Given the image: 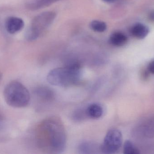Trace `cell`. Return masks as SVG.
I'll return each instance as SVG.
<instances>
[{
    "label": "cell",
    "mask_w": 154,
    "mask_h": 154,
    "mask_svg": "<svg viewBox=\"0 0 154 154\" xmlns=\"http://www.w3.org/2000/svg\"><path fill=\"white\" fill-rule=\"evenodd\" d=\"M37 140L43 151L51 154L62 153L66 148V135L61 121L56 118L42 121L38 127Z\"/></svg>",
    "instance_id": "1"
},
{
    "label": "cell",
    "mask_w": 154,
    "mask_h": 154,
    "mask_svg": "<svg viewBox=\"0 0 154 154\" xmlns=\"http://www.w3.org/2000/svg\"><path fill=\"white\" fill-rule=\"evenodd\" d=\"M81 75L80 64L78 61H72L65 67L51 71L47 76V80L53 86L67 87L79 83Z\"/></svg>",
    "instance_id": "2"
},
{
    "label": "cell",
    "mask_w": 154,
    "mask_h": 154,
    "mask_svg": "<svg viewBox=\"0 0 154 154\" xmlns=\"http://www.w3.org/2000/svg\"><path fill=\"white\" fill-rule=\"evenodd\" d=\"M4 97L10 106L21 108L27 106L30 101V95L26 87L18 81H11L4 90Z\"/></svg>",
    "instance_id": "3"
},
{
    "label": "cell",
    "mask_w": 154,
    "mask_h": 154,
    "mask_svg": "<svg viewBox=\"0 0 154 154\" xmlns=\"http://www.w3.org/2000/svg\"><path fill=\"white\" fill-rule=\"evenodd\" d=\"M56 16L55 12L47 11L36 16L26 32V39L28 41L37 39L41 34L52 23Z\"/></svg>",
    "instance_id": "4"
},
{
    "label": "cell",
    "mask_w": 154,
    "mask_h": 154,
    "mask_svg": "<svg viewBox=\"0 0 154 154\" xmlns=\"http://www.w3.org/2000/svg\"><path fill=\"white\" fill-rule=\"evenodd\" d=\"M123 137L121 132L116 129L109 130L107 133L100 146L101 152L106 154H115L122 146Z\"/></svg>",
    "instance_id": "5"
},
{
    "label": "cell",
    "mask_w": 154,
    "mask_h": 154,
    "mask_svg": "<svg viewBox=\"0 0 154 154\" xmlns=\"http://www.w3.org/2000/svg\"><path fill=\"white\" fill-rule=\"evenodd\" d=\"M24 26V22L21 18L10 17L6 19L5 27L9 33L13 34L20 31Z\"/></svg>",
    "instance_id": "6"
},
{
    "label": "cell",
    "mask_w": 154,
    "mask_h": 154,
    "mask_svg": "<svg viewBox=\"0 0 154 154\" xmlns=\"http://www.w3.org/2000/svg\"><path fill=\"white\" fill-rule=\"evenodd\" d=\"M150 32L149 27L147 25L141 23H137L134 24L130 33L135 38L138 39H143L147 36Z\"/></svg>",
    "instance_id": "7"
},
{
    "label": "cell",
    "mask_w": 154,
    "mask_h": 154,
    "mask_svg": "<svg viewBox=\"0 0 154 154\" xmlns=\"http://www.w3.org/2000/svg\"><path fill=\"white\" fill-rule=\"evenodd\" d=\"M109 41L113 46L121 47L125 45L127 42L128 37L125 33L121 32H115L110 35Z\"/></svg>",
    "instance_id": "8"
},
{
    "label": "cell",
    "mask_w": 154,
    "mask_h": 154,
    "mask_svg": "<svg viewBox=\"0 0 154 154\" xmlns=\"http://www.w3.org/2000/svg\"><path fill=\"white\" fill-rule=\"evenodd\" d=\"M103 109L101 105L97 103L91 104L86 110V114L92 119H98L102 116Z\"/></svg>",
    "instance_id": "9"
},
{
    "label": "cell",
    "mask_w": 154,
    "mask_h": 154,
    "mask_svg": "<svg viewBox=\"0 0 154 154\" xmlns=\"http://www.w3.org/2000/svg\"><path fill=\"white\" fill-rule=\"evenodd\" d=\"M59 0H30L27 3L30 10H37L47 7Z\"/></svg>",
    "instance_id": "10"
},
{
    "label": "cell",
    "mask_w": 154,
    "mask_h": 154,
    "mask_svg": "<svg viewBox=\"0 0 154 154\" xmlns=\"http://www.w3.org/2000/svg\"><path fill=\"white\" fill-rule=\"evenodd\" d=\"M91 29L98 33H103L107 30V24L102 21L94 20L91 22L90 24Z\"/></svg>",
    "instance_id": "11"
},
{
    "label": "cell",
    "mask_w": 154,
    "mask_h": 154,
    "mask_svg": "<svg viewBox=\"0 0 154 154\" xmlns=\"http://www.w3.org/2000/svg\"><path fill=\"white\" fill-rule=\"evenodd\" d=\"M34 93L36 96L43 99H50L53 97V93L48 89L39 88L35 90Z\"/></svg>",
    "instance_id": "12"
},
{
    "label": "cell",
    "mask_w": 154,
    "mask_h": 154,
    "mask_svg": "<svg viewBox=\"0 0 154 154\" xmlns=\"http://www.w3.org/2000/svg\"><path fill=\"white\" fill-rule=\"evenodd\" d=\"M124 154H139L140 153L139 149L129 140L125 142L123 148Z\"/></svg>",
    "instance_id": "13"
},
{
    "label": "cell",
    "mask_w": 154,
    "mask_h": 154,
    "mask_svg": "<svg viewBox=\"0 0 154 154\" xmlns=\"http://www.w3.org/2000/svg\"><path fill=\"white\" fill-rule=\"evenodd\" d=\"M97 149V147L95 144L89 143H82L79 147V151L82 154L92 153Z\"/></svg>",
    "instance_id": "14"
},
{
    "label": "cell",
    "mask_w": 154,
    "mask_h": 154,
    "mask_svg": "<svg viewBox=\"0 0 154 154\" xmlns=\"http://www.w3.org/2000/svg\"><path fill=\"white\" fill-rule=\"evenodd\" d=\"M148 69L149 72L154 74V60L150 62L148 66Z\"/></svg>",
    "instance_id": "15"
},
{
    "label": "cell",
    "mask_w": 154,
    "mask_h": 154,
    "mask_svg": "<svg viewBox=\"0 0 154 154\" xmlns=\"http://www.w3.org/2000/svg\"><path fill=\"white\" fill-rule=\"evenodd\" d=\"M105 2L108 3H112L115 2L116 0H102Z\"/></svg>",
    "instance_id": "16"
},
{
    "label": "cell",
    "mask_w": 154,
    "mask_h": 154,
    "mask_svg": "<svg viewBox=\"0 0 154 154\" xmlns=\"http://www.w3.org/2000/svg\"><path fill=\"white\" fill-rule=\"evenodd\" d=\"M150 18L151 20H154V11L150 13Z\"/></svg>",
    "instance_id": "17"
},
{
    "label": "cell",
    "mask_w": 154,
    "mask_h": 154,
    "mask_svg": "<svg viewBox=\"0 0 154 154\" xmlns=\"http://www.w3.org/2000/svg\"><path fill=\"white\" fill-rule=\"evenodd\" d=\"M2 78V75L1 73H0V80H1V79Z\"/></svg>",
    "instance_id": "18"
}]
</instances>
